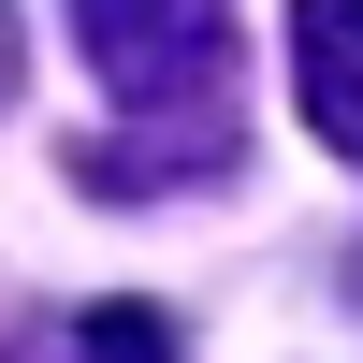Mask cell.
Masks as SVG:
<instances>
[{
    "mask_svg": "<svg viewBox=\"0 0 363 363\" xmlns=\"http://www.w3.org/2000/svg\"><path fill=\"white\" fill-rule=\"evenodd\" d=\"M73 44L116 87V116H218V58H233L218 0H73Z\"/></svg>",
    "mask_w": 363,
    "mask_h": 363,
    "instance_id": "cell-1",
    "label": "cell"
},
{
    "mask_svg": "<svg viewBox=\"0 0 363 363\" xmlns=\"http://www.w3.org/2000/svg\"><path fill=\"white\" fill-rule=\"evenodd\" d=\"M0 102H15V0H0Z\"/></svg>",
    "mask_w": 363,
    "mask_h": 363,
    "instance_id": "cell-4",
    "label": "cell"
},
{
    "mask_svg": "<svg viewBox=\"0 0 363 363\" xmlns=\"http://www.w3.org/2000/svg\"><path fill=\"white\" fill-rule=\"evenodd\" d=\"M15 363H189L160 306H73V320H29Z\"/></svg>",
    "mask_w": 363,
    "mask_h": 363,
    "instance_id": "cell-3",
    "label": "cell"
},
{
    "mask_svg": "<svg viewBox=\"0 0 363 363\" xmlns=\"http://www.w3.org/2000/svg\"><path fill=\"white\" fill-rule=\"evenodd\" d=\"M291 102L335 160H363V0H291Z\"/></svg>",
    "mask_w": 363,
    "mask_h": 363,
    "instance_id": "cell-2",
    "label": "cell"
},
{
    "mask_svg": "<svg viewBox=\"0 0 363 363\" xmlns=\"http://www.w3.org/2000/svg\"><path fill=\"white\" fill-rule=\"evenodd\" d=\"M349 291H363V262H349Z\"/></svg>",
    "mask_w": 363,
    "mask_h": 363,
    "instance_id": "cell-5",
    "label": "cell"
}]
</instances>
